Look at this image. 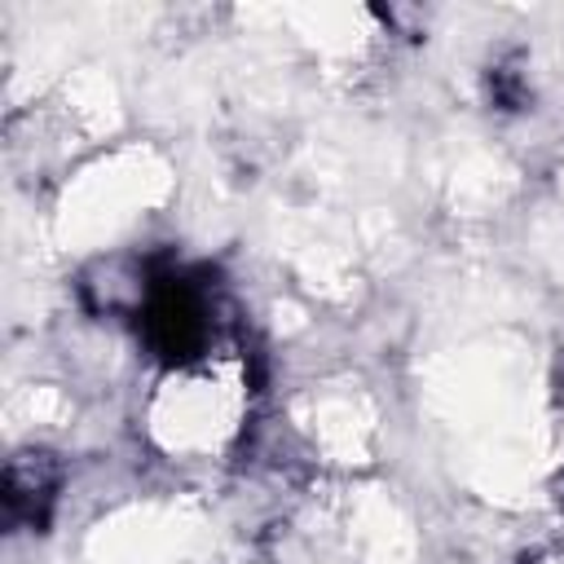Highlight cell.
I'll use <instances>...</instances> for the list:
<instances>
[{
    "label": "cell",
    "instance_id": "cell-1",
    "mask_svg": "<svg viewBox=\"0 0 564 564\" xmlns=\"http://www.w3.org/2000/svg\"><path fill=\"white\" fill-rule=\"evenodd\" d=\"M53 489H57V467H53V458H44V454H22V458L9 463V476H4V507H9L13 520L22 516V520L40 524L44 511H48V502H53Z\"/></svg>",
    "mask_w": 564,
    "mask_h": 564
}]
</instances>
